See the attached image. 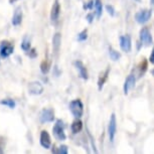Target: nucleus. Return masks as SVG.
Returning a JSON list of instances; mask_svg holds the SVG:
<instances>
[{
    "instance_id": "c85d7f7f",
    "label": "nucleus",
    "mask_w": 154,
    "mask_h": 154,
    "mask_svg": "<svg viewBox=\"0 0 154 154\" xmlns=\"http://www.w3.org/2000/svg\"><path fill=\"white\" fill-rule=\"evenodd\" d=\"M149 62H150V63L154 65V46H153V48H152V51H151V54H150Z\"/></svg>"
},
{
    "instance_id": "412c9836",
    "label": "nucleus",
    "mask_w": 154,
    "mask_h": 154,
    "mask_svg": "<svg viewBox=\"0 0 154 154\" xmlns=\"http://www.w3.org/2000/svg\"><path fill=\"white\" fill-rule=\"evenodd\" d=\"M0 104L3 106H7L8 108H10V109L15 108V102H14L12 99H4V100H1L0 101Z\"/></svg>"
},
{
    "instance_id": "9d476101",
    "label": "nucleus",
    "mask_w": 154,
    "mask_h": 154,
    "mask_svg": "<svg viewBox=\"0 0 154 154\" xmlns=\"http://www.w3.org/2000/svg\"><path fill=\"white\" fill-rule=\"evenodd\" d=\"M40 145L45 148V149H49L51 146V136H49L48 132L46 130H42L40 132V138H39Z\"/></svg>"
},
{
    "instance_id": "4be33fe9",
    "label": "nucleus",
    "mask_w": 154,
    "mask_h": 154,
    "mask_svg": "<svg viewBox=\"0 0 154 154\" xmlns=\"http://www.w3.org/2000/svg\"><path fill=\"white\" fill-rule=\"evenodd\" d=\"M68 146L66 145H60V147H54L53 153H59V154H68Z\"/></svg>"
},
{
    "instance_id": "a878e982",
    "label": "nucleus",
    "mask_w": 154,
    "mask_h": 154,
    "mask_svg": "<svg viewBox=\"0 0 154 154\" xmlns=\"http://www.w3.org/2000/svg\"><path fill=\"white\" fill-rule=\"evenodd\" d=\"M94 4H95V0H90L89 2L84 4V9L88 10V9H92L94 7Z\"/></svg>"
},
{
    "instance_id": "6ab92c4d",
    "label": "nucleus",
    "mask_w": 154,
    "mask_h": 154,
    "mask_svg": "<svg viewBox=\"0 0 154 154\" xmlns=\"http://www.w3.org/2000/svg\"><path fill=\"white\" fill-rule=\"evenodd\" d=\"M138 72H139V77L145 74V72L147 71V68H148V62L145 59H143V60L138 65Z\"/></svg>"
},
{
    "instance_id": "7ed1b4c3",
    "label": "nucleus",
    "mask_w": 154,
    "mask_h": 154,
    "mask_svg": "<svg viewBox=\"0 0 154 154\" xmlns=\"http://www.w3.org/2000/svg\"><path fill=\"white\" fill-rule=\"evenodd\" d=\"M14 45L8 40H3L0 45V57L3 59H7L13 54Z\"/></svg>"
},
{
    "instance_id": "72a5a7b5",
    "label": "nucleus",
    "mask_w": 154,
    "mask_h": 154,
    "mask_svg": "<svg viewBox=\"0 0 154 154\" xmlns=\"http://www.w3.org/2000/svg\"><path fill=\"white\" fill-rule=\"evenodd\" d=\"M151 75H153V77H154V69H152V71H151Z\"/></svg>"
},
{
    "instance_id": "9b49d317",
    "label": "nucleus",
    "mask_w": 154,
    "mask_h": 154,
    "mask_svg": "<svg viewBox=\"0 0 154 154\" xmlns=\"http://www.w3.org/2000/svg\"><path fill=\"white\" fill-rule=\"evenodd\" d=\"M28 92L31 95H40L43 92V86L40 82H31L28 85Z\"/></svg>"
},
{
    "instance_id": "f03ea898",
    "label": "nucleus",
    "mask_w": 154,
    "mask_h": 154,
    "mask_svg": "<svg viewBox=\"0 0 154 154\" xmlns=\"http://www.w3.org/2000/svg\"><path fill=\"white\" fill-rule=\"evenodd\" d=\"M69 111L75 118H81L84 114V105L80 99H75L69 103Z\"/></svg>"
},
{
    "instance_id": "20e7f679",
    "label": "nucleus",
    "mask_w": 154,
    "mask_h": 154,
    "mask_svg": "<svg viewBox=\"0 0 154 154\" xmlns=\"http://www.w3.org/2000/svg\"><path fill=\"white\" fill-rule=\"evenodd\" d=\"M151 16H152V10L142 9V10H139L138 12L135 14V20L139 24H144V23L149 21Z\"/></svg>"
},
{
    "instance_id": "ddd939ff",
    "label": "nucleus",
    "mask_w": 154,
    "mask_h": 154,
    "mask_svg": "<svg viewBox=\"0 0 154 154\" xmlns=\"http://www.w3.org/2000/svg\"><path fill=\"white\" fill-rule=\"evenodd\" d=\"M75 66L77 69L79 71V75L80 77L82 78L83 80H88L89 79V74H88V71H87V68L84 63L81 62V60H75Z\"/></svg>"
},
{
    "instance_id": "0eeeda50",
    "label": "nucleus",
    "mask_w": 154,
    "mask_h": 154,
    "mask_svg": "<svg viewBox=\"0 0 154 154\" xmlns=\"http://www.w3.org/2000/svg\"><path fill=\"white\" fill-rule=\"evenodd\" d=\"M139 37H140V42L141 43H143L144 45H150L153 42L152 35H151L149 29L147 27H142L140 32H139Z\"/></svg>"
},
{
    "instance_id": "39448f33",
    "label": "nucleus",
    "mask_w": 154,
    "mask_h": 154,
    "mask_svg": "<svg viewBox=\"0 0 154 154\" xmlns=\"http://www.w3.org/2000/svg\"><path fill=\"white\" fill-rule=\"evenodd\" d=\"M116 132H117V120H116V115L113 113L110 118L109 125H108V135L111 142H114Z\"/></svg>"
},
{
    "instance_id": "c756f323",
    "label": "nucleus",
    "mask_w": 154,
    "mask_h": 154,
    "mask_svg": "<svg viewBox=\"0 0 154 154\" xmlns=\"http://www.w3.org/2000/svg\"><path fill=\"white\" fill-rule=\"evenodd\" d=\"M87 19H88V21L91 23L92 21H93V19H94V13H89L88 15H87V17H86Z\"/></svg>"
},
{
    "instance_id": "2eb2a0df",
    "label": "nucleus",
    "mask_w": 154,
    "mask_h": 154,
    "mask_svg": "<svg viewBox=\"0 0 154 154\" xmlns=\"http://www.w3.org/2000/svg\"><path fill=\"white\" fill-rule=\"evenodd\" d=\"M109 74H110V69H107L105 72H103L100 75L99 80H98V89H99V91H102V89H103L104 85H105L106 81L108 80Z\"/></svg>"
},
{
    "instance_id": "dca6fc26",
    "label": "nucleus",
    "mask_w": 154,
    "mask_h": 154,
    "mask_svg": "<svg viewBox=\"0 0 154 154\" xmlns=\"http://www.w3.org/2000/svg\"><path fill=\"white\" fill-rule=\"evenodd\" d=\"M60 45H62V35H60V33L57 32L53 37V48L56 53L60 51Z\"/></svg>"
},
{
    "instance_id": "473e14b6",
    "label": "nucleus",
    "mask_w": 154,
    "mask_h": 154,
    "mask_svg": "<svg viewBox=\"0 0 154 154\" xmlns=\"http://www.w3.org/2000/svg\"><path fill=\"white\" fill-rule=\"evenodd\" d=\"M150 3H151V5H153L154 6V0H150Z\"/></svg>"
},
{
    "instance_id": "a211bd4d",
    "label": "nucleus",
    "mask_w": 154,
    "mask_h": 154,
    "mask_svg": "<svg viewBox=\"0 0 154 154\" xmlns=\"http://www.w3.org/2000/svg\"><path fill=\"white\" fill-rule=\"evenodd\" d=\"M94 7H95V14H96V17L99 19L100 17L102 16V12H103V5H102V1L101 0H95V4H94Z\"/></svg>"
},
{
    "instance_id": "5701e85b",
    "label": "nucleus",
    "mask_w": 154,
    "mask_h": 154,
    "mask_svg": "<svg viewBox=\"0 0 154 154\" xmlns=\"http://www.w3.org/2000/svg\"><path fill=\"white\" fill-rule=\"evenodd\" d=\"M30 48H30V40L27 36H25L21 42V49L24 51H28Z\"/></svg>"
},
{
    "instance_id": "f8f14e48",
    "label": "nucleus",
    "mask_w": 154,
    "mask_h": 154,
    "mask_svg": "<svg viewBox=\"0 0 154 154\" xmlns=\"http://www.w3.org/2000/svg\"><path fill=\"white\" fill-rule=\"evenodd\" d=\"M60 14V5L59 0H56L54 2L53 6H51V20L53 22H57L59 20Z\"/></svg>"
},
{
    "instance_id": "f704fd0d",
    "label": "nucleus",
    "mask_w": 154,
    "mask_h": 154,
    "mask_svg": "<svg viewBox=\"0 0 154 154\" xmlns=\"http://www.w3.org/2000/svg\"><path fill=\"white\" fill-rule=\"evenodd\" d=\"M134 1H136V2H138V3H140V2H141V0H134Z\"/></svg>"
},
{
    "instance_id": "f3484780",
    "label": "nucleus",
    "mask_w": 154,
    "mask_h": 154,
    "mask_svg": "<svg viewBox=\"0 0 154 154\" xmlns=\"http://www.w3.org/2000/svg\"><path fill=\"white\" fill-rule=\"evenodd\" d=\"M71 129H72V132L74 134H77L82 131L83 129V122L80 120V118H77V120H75L72 122V126H71Z\"/></svg>"
},
{
    "instance_id": "2f4dec72",
    "label": "nucleus",
    "mask_w": 154,
    "mask_h": 154,
    "mask_svg": "<svg viewBox=\"0 0 154 154\" xmlns=\"http://www.w3.org/2000/svg\"><path fill=\"white\" fill-rule=\"evenodd\" d=\"M0 154H3V149L1 147H0Z\"/></svg>"
},
{
    "instance_id": "423d86ee",
    "label": "nucleus",
    "mask_w": 154,
    "mask_h": 154,
    "mask_svg": "<svg viewBox=\"0 0 154 154\" xmlns=\"http://www.w3.org/2000/svg\"><path fill=\"white\" fill-rule=\"evenodd\" d=\"M54 120V112L53 109H43L39 114L40 123H51Z\"/></svg>"
},
{
    "instance_id": "cd10ccee",
    "label": "nucleus",
    "mask_w": 154,
    "mask_h": 154,
    "mask_svg": "<svg viewBox=\"0 0 154 154\" xmlns=\"http://www.w3.org/2000/svg\"><path fill=\"white\" fill-rule=\"evenodd\" d=\"M37 57V51L35 48H30L29 49V57L31 59H34V57Z\"/></svg>"
},
{
    "instance_id": "7c9ffc66",
    "label": "nucleus",
    "mask_w": 154,
    "mask_h": 154,
    "mask_svg": "<svg viewBox=\"0 0 154 154\" xmlns=\"http://www.w3.org/2000/svg\"><path fill=\"white\" fill-rule=\"evenodd\" d=\"M16 1H19V0H9V3L10 4H13L14 2H16Z\"/></svg>"
},
{
    "instance_id": "4468645a",
    "label": "nucleus",
    "mask_w": 154,
    "mask_h": 154,
    "mask_svg": "<svg viewBox=\"0 0 154 154\" xmlns=\"http://www.w3.org/2000/svg\"><path fill=\"white\" fill-rule=\"evenodd\" d=\"M21 22H22V9L21 7H17L12 16V24L13 26H18V25L21 24Z\"/></svg>"
},
{
    "instance_id": "6e6552de",
    "label": "nucleus",
    "mask_w": 154,
    "mask_h": 154,
    "mask_svg": "<svg viewBox=\"0 0 154 154\" xmlns=\"http://www.w3.org/2000/svg\"><path fill=\"white\" fill-rule=\"evenodd\" d=\"M120 48L125 53H129L131 51V48H132V40H131V37L130 35H122L120 36Z\"/></svg>"
},
{
    "instance_id": "393cba45",
    "label": "nucleus",
    "mask_w": 154,
    "mask_h": 154,
    "mask_svg": "<svg viewBox=\"0 0 154 154\" xmlns=\"http://www.w3.org/2000/svg\"><path fill=\"white\" fill-rule=\"evenodd\" d=\"M87 38H88V30L87 29H84L78 34V40L79 42H85Z\"/></svg>"
},
{
    "instance_id": "1a4fd4ad",
    "label": "nucleus",
    "mask_w": 154,
    "mask_h": 154,
    "mask_svg": "<svg viewBox=\"0 0 154 154\" xmlns=\"http://www.w3.org/2000/svg\"><path fill=\"white\" fill-rule=\"evenodd\" d=\"M135 83H136V77L134 75H129L126 78L124 82V86H123V91L125 95H128L129 92L135 87Z\"/></svg>"
},
{
    "instance_id": "bb28decb",
    "label": "nucleus",
    "mask_w": 154,
    "mask_h": 154,
    "mask_svg": "<svg viewBox=\"0 0 154 154\" xmlns=\"http://www.w3.org/2000/svg\"><path fill=\"white\" fill-rule=\"evenodd\" d=\"M106 10L108 11V13L111 16L115 15V8L113 7V5H107V6H106Z\"/></svg>"
},
{
    "instance_id": "aec40b11",
    "label": "nucleus",
    "mask_w": 154,
    "mask_h": 154,
    "mask_svg": "<svg viewBox=\"0 0 154 154\" xmlns=\"http://www.w3.org/2000/svg\"><path fill=\"white\" fill-rule=\"evenodd\" d=\"M109 56H110V57H111V60H114V62H116V60H120L121 54L119 53V51H116V49L113 48L112 46H110V48H109Z\"/></svg>"
},
{
    "instance_id": "b1692460",
    "label": "nucleus",
    "mask_w": 154,
    "mask_h": 154,
    "mask_svg": "<svg viewBox=\"0 0 154 154\" xmlns=\"http://www.w3.org/2000/svg\"><path fill=\"white\" fill-rule=\"evenodd\" d=\"M49 68H51V63H49L48 60H43V62L40 63V71L43 75L48 74L49 71Z\"/></svg>"
},
{
    "instance_id": "f257e3e1",
    "label": "nucleus",
    "mask_w": 154,
    "mask_h": 154,
    "mask_svg": "<svg viewBox=\"0 0 154 154\" xmlns=\"http://www.w3.org/2000/svg\"><path fill=\"white\" fill-rule=\"evenodd\" d=\"M53 134L54 138L60 141H65L66 139V135L65 133V124L60 119L57 120L56 124H54L53 128Z\"/></svg>"
}]
</instances>
